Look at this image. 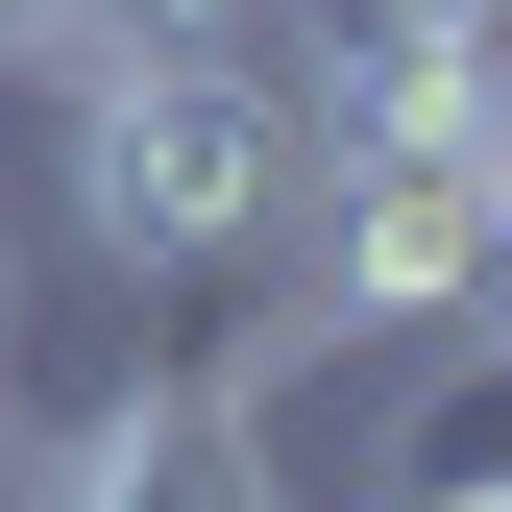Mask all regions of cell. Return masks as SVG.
<instances>
[{
	"mask_svg": "<svg viewBox=\"0 0 512 512\" xmlns=\"http://www.w3.org/2000/svg\"><path fill=\"white\" fill-rule=\"evenodd\" d=\"M293 220V74L269 49H74V244L122 293H196Z\"/></svg>",
	"mask_w": 512,
	"mask_h": 512,
	"instance_id": "obj_1",
	"label": "cell"
},
{
	"mask_svg": "<svg viewBox=\"0 0 512 512\" xmlns=\"http://www.w3.org/2000/svg\"><path fill=\"white\" fill-rule=\"evenodd\" d=\"M488 317H512V196H488Z\"/></svg>",
	"mask_w": 512,
	"mask_h": 512,
	"instance_id": "obj_5",
	"label": "cell"
},
{
	"mask_svg": "<svg viewBox=\"0 0 512 512\" xmlns=\"http://www.w3.org/2000/svg\"><path fill=\"white\" fill-rule=\"evenodd\" d=\"M25 512H269V464H244V391H122V415H74Z\"/></svg>",
	"mask_w": 512,
	"mask_h": 512,
	"instance_id": "obj_3",
	"label": "cell"
},
{
	"mask_svg": "<svg viewBox=\"0 0 512 512\" xmlns=\"http://www.w3.org/2000/svg\"><path fill=\"white\" fill-rule=\"evenodd\" d=\"M49 25H74V0H0V74H49Z\"/></svg>",
	"mask_w": 512,
	"mask_h": 512,
	"instance_id": "obj_4",
	"label": "cell"
},
{
	"mask_svg": "<svg viewBox=\"0 0 512 512\" xmlns=\"http://www.w3.org/2000/svg\"><path fill=\"white\" fill-rule=\"evenodd\" d=\"M439 317H488V171L439 147V98L293 147V342H439Z\"/></svg>",
	"mask_w": 512,
	"mask_h": 512,
	"instance_id": "obj_2",
	"label": "cell"
}]
</instances>
